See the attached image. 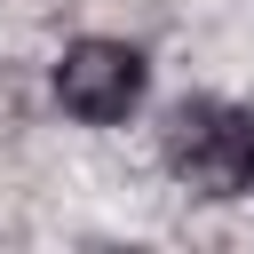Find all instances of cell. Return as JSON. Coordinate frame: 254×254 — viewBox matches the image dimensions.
<instances>
[{"label": "cell", "mask_w": 254, "mask_h": 254, "mask_svg": "<svg viewBox=\"0 0 254 254\" xmlns=\"http://www.w3.org/2000/svg\"><path fill=\"white\" fill-rule=\"evenodd\" d=\"M48 87H56L64 119H79V127H119V119H135L143 95H151V56H143L135 40L79 32V40H64V56L48 64Z\"/></svg>", "instance_id": "cell-2"}, {"label": "cell", "mask_w": 254, "mask_h": 254, "mask_svg": "<svg viewBox=\"0 0 254 254\" xmlns=\"http://www.w3.org/2000/svg\"><path fill=\"white\" fill-rule=\"evenodd\" d=\"M159 159L190 198H254V111L230 95H183L159 119Z\"/></svg>", "instance_id": "cell-1"}]
</instances>
